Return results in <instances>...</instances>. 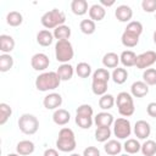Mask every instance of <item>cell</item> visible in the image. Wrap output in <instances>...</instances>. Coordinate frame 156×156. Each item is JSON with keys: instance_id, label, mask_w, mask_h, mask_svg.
<instances>
[{"instance_id": "8fae6325", "label": "cell", "mask_w": 156, "mask_h": 156, "mask_svg": "<svg viewBox=\"0 0 156 156\" xmlns=\"http://www.w3.org/2000/svg\"><path fill=\"white\" fill-rule=\"evenodd\" d=\"M43 105L46 110H57L62 105V96L58 93H50L44 98Z\"/></svg>"}, {"instance_id": "e0dca14e", "label": "cell", "mask_w": 156, "mask_h": 156, "mask_svg": "<svg viewBox=\"0 0 156 156\" xmlns=\"http://www.w3.org/2000/svg\"><path fill=\"white\" fill-rule=\"evenodd\" d=\"M35 150V145L30 140H21L16 145V152L21 156H28L32 155Z\"/></svg>"}, {"instance_id": "4316f807", "label": "cell", "mask_w": 156, "mask_h": 156, "mask_svg": "<svg viewBox=\"0 0 156 156\" xmlns=\"http://www.w3.org/2000/svg\"><path fill=\"white\" fill-rule=\"evenodd\" d=\"M71 27L69 26H66V24H62V26H58L57 28L54 29L52 34H54V38L58 40H68L69 37H71Z\"/></svg>"}, {"instance_id": "ee69618b", "label": "cell", "mask_w": 156, "mask_h": 156, "mask_svg": "<svg viewBox=\"0 0 156 156\" xmlns=\"http://www.w3.org/2000/svg\"><path fill=\"white\" fill-rule=\"evenodd\" d=\"M146 113L152 117V118H156V102L152 101V102H149V105L146 106Z\"/></svg>"}, {"instance_id": "603a6c76", "label": "cell", "mask_w": 156, "mask_h": 156, "mask_svg": "<svg viewBox=\"0 0 156 156\" xmlns=\"http://www.w3.org/2000/svg\"><path fill=\"white\" fill-rule=\"evenodd\" d=\"M119 62L124 67H133L136 62V54L132 50H124L119 55Z\"/></svg>"}, {"instance_id": "484cf974", "label": "cell", "mask_w": 156, "mask_h": 156, "mask_svg": "<svg viewBox=\"0 0 156 156\" xmlns=\"http://www.w3.org/2000/svg\"><path fill=\"white\" fill-rule=\"evenodd\" d=\"M107 84H108V82H106V80L93 78L91 79V90L95 95L102 96L107 93Z\"/></svg>"}, {"instance_id": "681fc988", "label": "cell", "mask_w": 156, "mask_h": 156, "mask_svg": "<svg viewBox=\"0 0 156 156\" xmlns=\"http://www.w3.org/2000/svg\"><path fill=\"white\" fill-rule=\"evenodd\" d=\"M69 156H82V155H79V154H76V152H74V154H71Z\"/></svg>"}, {"instance_id": "44dd1931", "label": "cell", "mask_w": 156, "mask_h": 156, "mask_svg": "<svg viewBox=\"0 0 156 156\" xmlns=\"http://www.w3.org/2000/svg\"><path fill=\"white\" fill-rule=\"evenodd\" d=\"M54 39V34L49 29H41L37 33V43L40 46H50Z\"/></svg>"}, {"instance_id": "d6986e66", "label": "cell", "mask_w": 156, "mask_h": 156, "mask_svg": "<svg viewBox=\"0 0 156 156\" xmlns=\"http://www.w3.org/2000/svg\"><path fill=\"white\" fill-rule=\"evenodd\" d=\"M56 73H57L58 78L61 79V82H62V80H63V82H67V80H69V79L73 77V74H74V68H73V66L69 65V63H61V65L58 66Z\"/></svg>"}, {"instance_id": "83f0119b", "label": "cell", "mask_w": 156, "mask_h": 156, "mask_svg": "<svg viewBox=\"0 0 156 156\" xmlns=\"http://www.w3.org/2000/svg\"><path fill=\"white\" fill-rule=\"evenodd\" d=\"M111 78L116 84H123V83H126V80L128 78V71L123 67H117L112 71Z\"/></svg>"}, {"instance_id": "ffe728a7", "label": "cell", "mask_w": 156, "mask_h": 156, "mask_svg": "<svg viewBox=\"0 0 156 156\" xmlns=\"http://www.w3.org/2000/svg\"><path fill=\"white\" fill-rule=\"evenodd\" d=\"M15 39L9 34H1L0 35V50L2 54H10L15 49Z\"/></svg>"}, {"instance_id": "5bb4252c", "label": "cell", "mask_w": 156, "mask_h": 156, "mask_svg": "<svg viewBox=\"0 0 156 156\" xmlns=\"http://www.w3.org/2000/svg\"><path fill=\"white\" fill-rule=\"evenodd\" d=\"M130 94L133 98H144L149 94V85L144 80H136L130 87Z\"/></svg>"}, {"instance_id": "277c9868", "label": "cell", "mask_w": 156, "mask_h": 156, "mask_svg": "<svg viewBox=\"0 0 156 156\" xmlns=\"http://www.w3.org/2000/svg\"><path fill=\"white\" fill-rule=\"evenodd\" d=\"M116 105L118 107L119 115L123 117H130L135 111L133 96H132V94H129L127 91H121L117 94Z\"/></svg>"}, {"instance_id": "8d00e7d4", "label": "cell", "mask_w": 156, "mask_h": 156, "mask_svg": "<svg viewBox=\"0 0 156 156\" xmlns=\"http://www.w3.org/2000/svg\"><path fill=\"white\" fill-rule=\"evenodd\" d=\"M11 115H12V108L10 107V105L6 102H1L0 104V126H4L9 121Z\"/></svg>"}, {"instance_id": "8992f818", "label": "cell", "mask_w": 156, "mask_h": 156, "mask_svg": "<svg viewBox=\"0 0 156 156\" xmlns=\"http://www.w3.org/2000/svg\"><path fill=\"white\" fill-rule=\"evenodd\" d=\"M18 128L23 134L33 135L39 129V119L32 113H23L18 118Z\"/></svg>"}, {"instance_id": "7a4b0ae2", "label": "cell", "mask_w": 156, "mask_h": 156, "mask_svg": "<svg viewBox=\"0 0 156 156\" xmlns=\"http://www.w3.org/2000/svg\"><path fill=\"white\" fill-rule=\"evenodd\" d=\"M56 147L62 152H72L77 147L76 135L71 128L63 127L60 129L58 138L56 140Z\"/></svg>"}, {"instance_id": "6da1fadb", "label": "cell", "mask_w": 156, "mask_h": 156, "mask_svg": "<svg viewBox=\"0 0 156 156\" xmlns=\"http://www.w3.org/2000/svg\"><path fill=\"white\" fill-rule=\"evenodd\" d=\"M60 83H61V79L58 78L57 73L54 71L43 72L35 78V88L39 91L55 90L56 88L60 87Z\"/></svg>"}, {"instance_id": "e575fe53", "label": "cell", "mask_w": 156, "mask_h": 156, "mask_svg": "<svg viewBox=\"0 0 156 156\" xmlns=\"http://www.w3.org/2000/svg\"><path fill=\"white\" fill-rule=\"evenodd\" d=\"M111 129L110 128H102V127H96L95 129V140L99 143H106L110 140L111 136Z\"/></svg>"}, {"instance_id": "836d02e7", "label": "cell", "mask_w": 156, "mask_h": 156, "mask_svg": "<svg viewBox=\"0 0 156 156\" xmlns=\"http://www.w3.org/2000/svg\"><path fill=\"white\" fill-rule=\"evenodd\" d=\"M79 29L82 33L87 34V35H90L93 33H95L96 30V24L94 21H91L90 18L89 20H82L80 23H79Z\"/></svg>"}, {"instance_id": "5b68a950", "label": "cell", "mask_w": 156, "mask_h": 156, "mask_svg": "<svg viewBox=\"0 0 156 156\" xmlns=\"http://www.w3.org/2000/svg\"><path fill=\"white\" fill-rule=\"evenodd\" d=\"M74 56V50L69 40H58L55 44V57L61 63H68Z\"/></svg>"}, {"instance_id": "2e32d148", "label": "cell", "mask_w": 156, "mask_h": 156, "mask_svg": "<svg viewBox=\"0 0 156 156\" xmlns=\"http://www.w3.org/2000/svg\"><path fill=\"white\" fill-rule=\"evenodd\" d=\"M71 119V113L65 108H57L52 113V121L57 126H66Z\"/></svg>"}, {"instance_id": "f6af8a7d", "label": "cell", "mask_w": 156, "mask_h": 156, "mask_svg": "<svg viewBox=\"0 0 156 156\" xmlns=\"http://www.w3.org/2000/svg\"><path fill=\"white\" fill-rule=\"evenodd\" d=\"M43 156H60L58 155V151L56 150V149H46L45 151H44V155Z\"/></svg>"}, {"instance_id": "f1b7e54d", "label": "cell", "mask_w": 156, "mask_h": 156, "mask_svg": "<svg viewBox=\"0 0 156 156\" xmlns=\"http://www.w3.org/2000/svg\"><path fill=\"white\" fill-rule=\"evenodd\" d=\"M123 149H124L126 154L134 155V154H136V152L140 151L141 145H140V143H139L136 139L130 138V139H127V140L124 141V144H123Z\"/></svg>"}, {"instance_id": "4fadbf2b", "label": "cell", "mask_w": 156, "mask_h": 156, "mask_svg": "<svg viewBox=\"0 0 156 156\" xmlns=\"http://www.w3.org/2000/svg\"><path fill=\"white\" fill-rule=\"evenodd\" d=\"M115 16L119 22H130L133 17V10L128 5H119L115 10Z\"/></svg>"}, {"instance_id": "7c38bea8", "label": "cell", "mask_w": 156, "mask_h": 156, "mask_svg": "<svg viewBox=\"0 0 156 156\" xmlns=\"http://www.w3.org/2000/svg\"><path fill=\"white\" fill-rule=\"evenodd\" d=\"M115 118L113 116L107 112V111H102L99 112L95 117H94V123L96 124V127H102V128H110L111 126H113Z\"/></svg>"}, {"instance_id": "f35d334b", "label": "cell", "mask_w": 156, "mask_h": 156, "mask_svg": "<svg viewBox=\"0 0 156 156\" xmlns=\"http://www.w3.org/2000/svg\"><path fill=\"white\" fill-rule=\"evenodd\" d=\"M143 80L150 87L156 85V68H147L143 73Z\"/></svg>"}, {"instance_id": "d4e9b609", "label": "cell", "mask_w": 156, "mask_h": 156, "mask_svg": "<svg viewBox=\"0 0 156 156\" xmlns=\"http://www.w3.org/2000/svg\"><path fill=\"white\" fill-rule=\"evenodd\" d=\"M119 63V56L116 52H107L102 57V65L105 68H117Z\"/></svg>"}, {"instance_id": "7bdbcfd3", "label": "cell", "mask_w": 156, "mask_h": 156, "mask_svg": "<svg viewBox=\"0 0 156 156\" xmlns=\"http://www.w3.org/2000/svg\"><path fill=\"white\" fill-rule=\"evenodd\" d=\"M83 156H100V150L95 146H88L84 149Z\"/></svg>"}, {"instance_id": "3957f363", "label": "cell", "mask_w": 156, "mask_h": 156, "mask_svg": "<svg viewBox=\"0 0 156 156\" xmlns=\"http://www.w3.org/2000/svg\"><path fill=\"white\" fill-rule=\"evenodd\" d=\"M40 22L45 29H55L58 26L65 24L66 15L58 9H52L41 16Z\"/></svg>"}, {"instance_id": "cb8c5ba5", "label": "cell", "mask_w": 156, "mask_h": 156, "mask_svg": "<svg viewBox=\"0 0 156 156\" xmlns=\"http://www.w3.org/2000/svg\"><path fill=\"white\" fill-rule=\"evenodd\" d=\"M71 10L77 16H83L89 11L88 1L87 0H73L71 2Z\"/></svg>"}, {"instance_id": "ab89813d", "label": "cell", "mask_w": 156, "mask_h": 156, "mask_svg": "<svg viewBox=\"0 0 156 156\" xmlns=\"http://www.w3.org/2000/svg\"><path fill=\"white\" fill-rule=\"evenodd\" d=\"M93 78L108 82V80H110V78H111V73L108 72V69H107V68H98L96 71H94V72H93Z\"/></svg>"}, {"instance_id": "9c48e42d", "label": "cell", "mask_w": 156, "mask_h": 156, "mask_svg": "<svg viewBox=\"0 0 156 156\" xmlns=\"http://www.w3.org/2000/svg\"><path fill=\"white\" fill-rule=\"evenodd\" d=\"M50 65V58L44 52H38V54H34L30 58V66L34 71H38V72H44Z\"/></svg>"}, {"instance_id": "30bf717a", "label": "cell", "mask_w": 156, "mask_h": 156, "mask_svg": "<svg viewBox=\"0 0 156 156\" xmlns=\"http://www.w3.org/2000/svg\"><path fill=\"white\" fill-rule=\"evenodd\" d=\"M135 136L138 139H141V140H145L150 136L151 134V127H150V123L144 121V119H139L135 122L134 124V129H133Z\"/></svg>"}, {"instance_id": "ac0fdd59", "label": "cell", "mask_w": 156, "mask_h": 156, "mask_svg": "<svg viewBox=\"0 0 156 156\" xmlns=\"http://www.w3.org/2000/svg\"><path fill=\"white\" fill-rule=\"evenodd\" d=\"M89 17L91 21L94 22H99V21H102L106 16V10L104 6H101L100 4H94L89 7Z\"/></svg>"}, {"instance_id": "74e56055", "label": "cell", "mask_w": 156, "mask_h": 156, "mask_svg": "<svg viewBox=\"0 0 156 156\" xmlns=\"http://www.w3.org/2000/svg\"><path fill=\"white\" fill-rule=\"evenodd\" d=\"M76 123H77V126L80 127L82 129H89V128L93 126L94 119H93V117L76 115Z\"/></svg>"}, {"instance_id": "bcb514c9", "label": "cell", "mask_w": 156, "mask_h": 156, "mask_svg": "<svg viewBox=\"0 0 156 156\" xmlns=\"http://www.w3.org/2000/svg\"><path fill=\"white\" fill-rule=\"evenodd\" d=\"M100 5L101 6H104V7H110V6H112V5H115V1L113 0H111V1H106V0H101L100 1Z\"/></svg>"}, {"instance_id": "c3c4849f", "label": "cell", "mask_w": 156, "mask_h": 156, "mask_svg": "<svg viewBox=\"0 0 156 156\" xmlns=\"http://www.w3.org/2000/svg\"><path fill=\"white\" fill-rule=\"evenodd\" d=\"M152 39H154V43L156 44V30L154 32V35H152Z\"/></svg>"}, {"instance_id": "9a60e30c", "label": "cell", "mask_w": 156, "mask_h": 156, "mask_svg": "<svg viewBox=\"0 0 156 156\" xmlns=\"http://www.w3.org/2000/svg\"><path fill=\"white\" fill-rule=\"evenodd\" d=\"M139 37L140 35H138L136 33L130 32L128 29H124V32L122 33V37H121L122 45L126 48H134L139 43Z\"/></svg>"}, {"instance_id": "60d3db41", "label": "cell", "mask_w": 156, "mask_h": 156, "mask_svg": "<svg viewBox=\"0 0 156 156\" xmlns=\"http://www.w3.org/2000/svg\"><path fill=\"white\" fill-rule=\"evenodd\" d=\"M76 115H80V116H88V117H93L94 115V110L90 105L88 104H82L77 107L76 110Z\"/></svg>"}, {"instance_id": "7dc6e473", "label": "cell", "mask_w": 156, "mask_h": 156, "mask_svg": "<svg viewBox=\"0 0 156 156\" xmlns=\"http://www.w3.org/2000/svg\"><path fill=\"white\" fill-rule=\"evenodd\" d=\"M6 156H21V155H18L17 152H11V154H7Z\"/></svg>"}, {"instance_id": "52a82bcc", "label": "cell", "mask_w": 156, "mask_h": 156, "mask_svg": "<svg viewBox=\"0 0 156 156\" xmlns=\"http://www.w3.org/2000/svg\"><path fill=\"white\" fill-rule=\"evenodd\" d=\"M113 134H115V136H117V139H128V136L132 134L130 122L124 117H119V118L115 119Z\"/></svg>"}, {"instance_id": "f546056e", "label": "cell", "mask_w": 156, "mask_h": 156, "mask_svg": "<svg viewBox=\"0 0 156 156\" xmlns=\"http://www.w3.org/2000/svg\"><path fill=\"white\" fill-rule=\"evenodd\" d=\"M23 22V16L18 11H10L6 15V23L11 27H18Z\"/></svg>"}, {"instance_id": "d6a6232c", "label": "cell", "mask_w": 156, "mask_h": 156, "mask_svg": "<svg viewBox=\"0 0 156 156\" xmlns=\"http://www.w3.org/2000/svg\"><path fill=\"white\" fill-rule=\"evenodd\" d=\"M143 156H155L156 155V141L147 139L144 141V144L141 145L140 149Z\"/></svg>"}, {"instance_id": "ba28073f", "label": "cell", "mask_w": 156, "mask_h": 156, "mask_svg": "<svg viewBox=\"0 0 156 156\" xmlns=\"http://www.w3.org/2000/svg\"><path fill=\"white\" fill-rule=\"evenodd\" d=\"M155 62H156V52L152 50H147L145 52H141L140 55H136L135 67L139 69H147Z\"/></svg>"}, {"instance_id": "4dcf8cb0", "label": "cell", "mask_w": 156, "mask_h": 156, "mask_svg": "<svg viewBox=\"0 0 156 156\" xmlns=\"http://www.w3.org/2000/svg\"><path fill=\"white\" fill-rule=\"evenodd\" d=\"M115 104H116L115 96L111 95V94H107V93H106L105 95L100 96V99H99V106H100V108L104 110V111H107V110L112 108Z\"/></svg>"}, {"instance_id": "1f68e13d", "label": "cell", "mask_w": 156, "mask_h": 156, "mask_svg": "<svg viewBox=\"0 0 156 156\" xmlns=\"http://www.w3.org/2000/svg\"><path fill=\"white\" fill-rule=\"evenodd\" d=\"M13 67V57L10 54L0 55V72H9Z\"/></svg>"}, {"instance_id": "7402d4cb", "label": "cell", "mask_w": 156, "mask_h": 156, "mask_svg": "<svg viewBox=\"0 0 156 156\" xmlns=\"http://www.w3.org/2000/svg\"><path fill=\"white\" fill-rule=\"evenodd\" d=\"M122 149H123V145H122L118 140H116V139H110V140H107V141L105 143V145H104L105 152H106L107 155H110V156H116V155H118V154L122 151Z\"/></svg>"}, {"instance_id": "d590c367", "label": "cell", "mask_w": 156, "mask_h": 156, "mask_svg": "<svg viewBox=\"0 0 156 156\" xmlns=\"http://www.w3.org/2000/svg\"><path fill=\"white\" fill-rule=\"evenodd\" d=\"M76 73L79 78H88L91 74V66L88 62H79L77 63Z\"/></svg>"}, {"instance_id": "f907efd6", "label": "cell", "mask_w": 156, "mask_h": 156, "mask_svg": "<svg viewBox=\"0 0 156 156\" xmlns=\"http://www.w3.org/2000/svg\"><path fill=\"white\" fill-rule=\"evenodd\" d=\"M119 156H130L129 154H123V155H119Z\"/></svg>"}, {"instance_id": "b9f144b4", "label": "cell", "mask_w": 156, "mask_h": 156, "mask_svg": "<svg viewBox=\"0 0 156 156\" xmlns=\"http://www.w3.org/2000/svg\"><path fill=\"white\" fill-rule=\"evenodd\" d=\"M141 9L149 13L155 12L156 11V0H143L141 1Z\"/></svg>"}]
</instances>
